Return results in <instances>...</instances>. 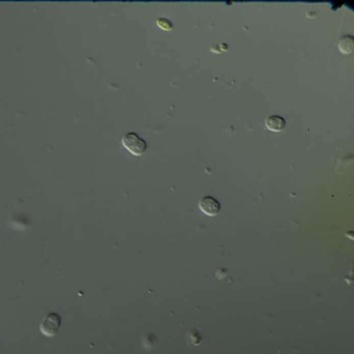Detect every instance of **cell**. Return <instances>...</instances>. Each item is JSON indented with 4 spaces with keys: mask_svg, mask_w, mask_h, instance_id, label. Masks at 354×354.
<instances>
[{
    "mask_svg": "<svg viewBox=\"0 0 354 354\" xmlns=\"http://www.w3.org/2000/svg\"><path fill=\"white\" fill-rule=\"evenodd\" d=\"M199 209L201 210L202 213H205L206 215L210 217H215L218 213L220 212V204L217 199H215L212 196H207L204 197L200 202H199Z\"/></svg>",
    "mask_w": 354,
    "mask_h": 354,
    "instance_id": "cell-3",
    "label": "cell"
},
{
    "mask_svg": "<svg viewBox=\"0 0 354 354\" xmlns=\"http://www.w3.org/2000/svg\"><path fill=\"white\" fill-rule=\"evenodd\" d=\"M62 318L60 317V315L57 313H50L41 323V332L48 337H53L60 330Z\"/></svg>",
    "mask_w": 354,
    "mask_h": 354,
    "instance_id": "cell-2",
    "label": "cell"
},
{
    "mask_svg": "<svg viewBox=\"0 0 354 354\" xmlns=\"http://www.w3.org/2000/svg\"><path fill=\"white\" fill-rule=\"evenodd\" d=\"M157 23H158V26L163 29V30H166V31H169V30H172L173 29V24L171 23V21H169L168 19L166 18H159L157 20Z\"/></svg>",
    "mask_w": 354,
    "mask_h": 354,
    "instance_id": "cell-6",
    "label": "cell"
},
{
    "mask_svg": "<svg viewBox=\"0 0 354 354\" xmlns=\"http://www.w3.org/2000/svg\"><path fill=\"white\" fill-rule=\"evenodd\" d=\"M353 47H354V41H353V37L351 35H345L338 43L339 52L341 54H345V55L352 54Z\"/></svg>",
    "mask_w": 354,
    "mask_h": 354,
    "instance_id": "cell-5",
    "label": "cell"
},
{
    "mask_svg": "<svg viewBox=\"0 0 354 354\" xmlns=\"http://www.w3.org/2000/svg\"><path fill=\"white\" fill-rule=\"evenodd\" d=\"M121 143L123 147L133 156H142L146 153L147 150V143L136 133L131 132V133L125 134L122 137Z\"/></svg>",
    "mask_w": 354,
    "mask_h": 354,
    "instance_id": "cell-1",
    "label": "cell"
},
{
    "mask_svg": "<svg viewBox=\"0 0 354 354\" xmlns=\"http://www.w3.org/2000/svg\"><path fill=\"white\" fill-rule=\"evenodd\" d=\"M285 119L279 115H271L265 120V125L271 132H281L285 128Z\"/></svg>",
    "mask_w": 354,
    "mask_h": 354,
    "instance_id": "cell-4",
    "label": "cell"
}]
</instances>
